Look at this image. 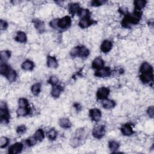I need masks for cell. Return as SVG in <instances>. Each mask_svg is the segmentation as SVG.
<instances>
[{
  "label": "cell",
  "instance_id": "obj_2",
  "mask_svg": "<svg viewBox=\"0 0 154 154\" xmlns=\"http://www.w3.org/2000/svg\"><path fill=\"white\" fill-rule=\"evenodd\" d=\"M0 119L2 123L6 124L10 119V113L6 104L1 102L0 104Z\"/></svg>",
  "mask_w": 154,
  "mask_h": 154
},
{
  "label": "cell",
  "instance_id": "obj_39",
  "mask_svg": "<svg viewBox=\"0 0 154 154\" xmlns=\"http://www.w3.org/2000/svg\"><path fill=\"white\" fill-rule=\"evenodd\" d=\"M48 82V83H50V84H51L53 85H57V84L58 82V79L55 76H51Z\"/></svg>",
  "mask_w": 154,
  "mask_h": 154
},
{
  "label": "cell",
  "instance_id": "obj_3",
  "mask_svg": "<svg viewBox=\"0 0 154 154\" xmlns=\"http://www.w3.org/2000/svg\"><path fill=\"white\" fill-rule=\"evenodd\" d=\"M105 134V128L104 125H99L95 127L92 131L93 136L97 139H102Z\"/></svg>",
  "mask_w": 154,
  "mask_h": 154
},
{
  "label": "cell",
  "instance_id": "obj_5",
  "mask_svg": "<svg viewBox=\"0 0 154 154\" xmlns=\"http://www.w3.org/2000/svg\"><path fill=\"white\" fill-rule=\"evenodd\" d=\"M110 91L106 87L99 88L96 93V97L99 100H105L108 98Z\"/></svg>",
  "mask_w": 154,
  "mask_h": 154
},
{
  "label": "cell",
  "instance_id": "obj_29",
  "mask_svg": "<svg viewBox=\"0 0 154 154\" xmlns=\"http://www.w3.org/2000/svg\"><path fill=\"white\" fill-rule=\"evenodd\" d=\"M108 146H109V149L112 152H116L120 147V145L119 144V143H118L115 140H112L109 142L108 143Z\"/></svg>",
  "mask_w": 154,
  "mask_h": 154
},
{
  "label": "cell",
  "instance_id": "obj_37",
  "mask_svg": "<svg viewBox=\"0 0 154 154\" xmlns=\"http://www.w3.org/2000/svg\"><path fill=\"white\" fill-rule=\"evenodd\" d=\"M80 138L76 137L71 140L70 144L73 147H77L80 145Z\"/></svg>",
  "mask_w": 154,
  "mask_h": 154
},
{
  "label": "cell",
  "instance_id": "obj_23",
  "mask_svg": "<svg viewBox=\"0 0 154 154\" xmlns=\"http://www.w3.org/2000/svg\"><path fill=\"white\" fill-rule=\"evenodd\" d=\"M80 9V5L78 3H71L69 5V12L73 15L78 14Z\"/></svg>",
  "mask_w": 154,
  "mask_h": 154
},
{
  "label": "cell",
  "instance_id": "obj_27",
  "mask_svg": "<svg viewBox=\"0 0 154 154\" xmlns=\"http://www.w3.org/2000/svg\"><path fill=\"white\" fill-rule=\"evenodd\" d=\"M34 138L36 139V140L38 142H42L44 138H45V135H44V132L42 129H37L34 135Z\"/></svg>",
  "mask_w": 154,
  "mask_h": 154
},
{
  "label": "cell",
  "instance_id": "obj_21",
  "mask_svg": "<svg viewBox=\"0 0 154 154\" xmlns=\"http://www.w3.org/2000/svg\"><path fill=\"white\" fill-rule=\"evenodd\" d=\"M47 66L50 68H56L58 66V62L56 58L53 56L47 57Z\"/></svg>",
  "mask_w": 154,
  "mask_h": 154
},
{
  "label": "cell",
  "instance_id": "obj_9",
  "mask_svg": "<svg viewBox=\"0 0 154 154\" xmlns=\"http://www.w3.org/2000/svg\"><path fill=\"white\" fill-rule=\"evenodd\" d=\"M24 145L23 143L18 142L12 145L9 149V153L10 154H17L23 150Z\"/></svg>",
  "mask_w": 154,
  "mask_h": 154
},
{
  "label": "cell",
  "instance_id": "obj_14",
  "mask_svg": "<svg viewBox=\"0 0 154 154\" xmlns=\"http://www.w3.org/2000/svg\"><path fill=\"white\" fill-rule=\"evenodd\" d=\"M34 27L36 28V29L40 33H43L45 30V25L44 22L41 20H39V19H36L34 20Z\"/></svg>",
  "mask_w": 154,
  "mask_h": 154
},
{
  "label": "cell",
  "instance_id": "obj_19",
  "mask_svg": "<svg viewBox=\"0 0 154 154\" xmlns=\"http://www.w3.org/2000/svg\"><path fill=\"white\" fill-rule=\"evenodd\" d=\"M116 102L111 99H105L102 102V107L105 109H112L116 106Z\"/></svg>",
  "mask_w": 154,
  "mask_h": 154
},
{
  "label": "cell",
  "instance_id": "obj_11",
  "mask_svg": "<svg viewBox=\"0 0 154 154\" xmlns=\"http://www.w3.org/2000/svg\"><path fill=\"white\" fill-rule=\"evenodd\" d=\"M122 133L125 136H130L134 134V131L131 125L128 123H126L122 126L120 128Z\"/></svg>",
  "mask_w": 154,
  "mask_h": 154
},
{
  "label": "cell",
  "instance_id": "obj_43",
  "mask_svg": "<svg viewBox=\"0 0 154 154\" xmlns=\"http://www.w3.org/2000/svg\"><path fill=\"white\" fill-rule=\"evenodd\" d=\"M153 113H154V111H153V105H151L147 109V113L148 115V116L151 118H153Z\"/></svg>",
  "mask_w": 154,
  "mask_h": 154
},
{
  "label": "cell",
  "instance_id": "obj_7",
  "mask_svg": "<svg viewBox=\"0 0 154 154\" xmlns=\"http://www.w3.org/2000/svg\"><path fill=\"white\" fill-rule=\"evenodd\" d=\"M140 78L142 82H143L144 84H149L152 82L153 80V71L142 73Z\"/></svg>",
  "mask_w": 154,
  "mask_h": 154
},
{
  "label": "cell",
  "instance_id": "obj_8",
  "mask_svg": "<svg viewBox=\"0 0 154 154\" xmlns=\"http://www.w3.org/2000/svg\"><path fill=\"white\" fill-rule=\"evenodd\" d=\"M89 116L93 121L98 122L101 119L102 113L99 109L93 108L91 109L89 112Z\"/></svg>",
  "mask_w": 154,
  "mask_h": 154
},
{
  "label": "cell",
  "instance_id": "obj_36",
  "mask_svg": "<svg viewBox=\"0 0 154 154\" xmlns=\"http://www.w3.org/2000/svg\"><path fill=\"white\" fill-rule=\"evenodd\" d=\"M18 104L20 107H28V101L26 98H21L18 100Z\"/></svg>",
  "mask_w": 154,
  "mask_h": 154
},
{
  "label": "cell",
  "instance_id": "obj_30",
  "mask_svg": "<svg viewBox=\"0 0 154 154\" xmlns=\"http://www.w3.org/2000/svg\"><path fill=\"white\" fill-rule=\"evenodd\" d=\"M48 137L51 140H54L57 138V133L56 130L54 128H51L49 130V131L47 133Z\"/></svg>",
  "mask_w": 154,
  "mask_h": 154
},
{
  "label": "cell",
  "instance_id": "obj_24",
  "mask_svg": "<svg viewBox=\"0 0 154 154\" xmlns=\"http://www.w3.org/2000/svg\"><path fill=\"white\" fill-rule=\"evenodd\" d=\"M30 109L28 107H19L16 110V114L18 116H26L29 114Z\"/></svg>",
  "mask_w": 154,
  "mask_h": 154
},
{
  "label": "cell",
  "instance_id": "obj_42",
  "mask_svg": "<svg viewBox=\"0 0 154 154\" xmlns=\"http://www.w3.org/2000/svg\"><path fill=\"white\" fill-rule=\"evenodd\" d=\"M8 27V24L6 21L3 19H1L0 20V28L1 30H6Z\"/></svg>",
  "mask_w": 154,
  "mask_h": 154
},
{
  "label": "cell",
  "instance_id": "obj_41",
  "mask_svg": "<svg viewBox=\"0 0 154 154\" xmlns=\"http://www.w3.org/2000/svg\"><path fill=\"white\" fill-rule=\"evenodd\" d=\"M58 19H53L50 23V26L54 29H56L57 28H58Z\"/></svg>",
  "mask_w": 154,
  "mask_h": 154
},
{
  "label": "cell",
  "instance_id": "obj_12",
  "mask_svg": "<svg viewBox=\"0 0 154 154\" xmlns=\"http://www.w3.org/2000/svg\"><path fill=\"white\" fill-rule=\"evenodd\" d=\"M113 47L112 42L109 40H105L101 45V50L104 53H107L111 51Z\"/></svg>",
  "mask_w": 154,
  "mask_h": 154
},
{
  "label": "cell",
  "instance_id": "obj_26",
  "mask_svg": "<svg viewBox=\"0 0 154 154\" xmlns=\"http://www.w3.org/2000/svg\"><path fill=\"white\" fill-rule=\"evenodd\" d=\"M134 4L136 10L140 11L146 6L147 1H145V0H136L134 2Z\"/></svg>",
  "mask_w": 154,
  "mask_h": 154
},
{
  "label": "cell",
  "instance_id": "obj_17",
  "mask_svg": "<svg viewBox=\"0 0 154 154\" xmlns=\"http://www.w3.org/2000/svg\"><path fill=\"white\" fill-rule=\"evenodd\" d=\"M15 40L17 41L18 42L24 43L27 42V37L26 34L23 32V31H18L16 34V36L15 37Z\"/></svg>",
  "mask_w": 154,
  "mask_h": 154
},
{
  "label": "cell",
  "instance_id": "obj_40",
  "mask_svg": "<svg viewBox=\"0 0 154 154\" xmlns=\"http://www.w3.org/2000/svg\"><path fill=\"white\" fill-rule=\"evenodd\" d=\"M104 3H105V1H101V0H95V1L91 2V6L95 7H98L102 6Z\"/></svg>",
  "mask_w": 154,
  "mask_h": 154
},
{
  "label": "cell",
  "instance_id": "obj_31",
  "mask_svg": "<svg viewBox=\"0 0 154 154\" xmlns=\"http://www.w3.org/2000/svg\"><path fill=\"white\" fill-rule=\"evenodd\" d=\"M78 16L81 18H85L90 17V11L88 9H81L78 13Z\"/></svg>",
  "mask_w": 154,
  "mask_h": 154
},
{
  "label": "cell",
  "instance_id": "obj_34",
  "mask_svg": "<svg viewBox=\"0 0 154 154\" xmlns=\"http://www.w3.org/2000/svg\"><path fill=\"white\" fill-rule=\"evenodd\" d=\"M9 139L6 137H2L0 140V147L1 149L6 147L9 143Z\"/></svg>",
  "mask_w": 154,
  "mask_h": 154
},
{
  "label": "cell",
  "instance_id": "obj_16",
  "mask_svg": "<svg viewBox=\"0 0 154 154\" xmlns=\"http://www.w3.org/2000/svg\"><path fill=\"white\" fill-rule=\"evenodd\" d=\"M21 67L23 68V69L25 71H31L34 69V64L32 61L30 60H27L23 63V64L21 65Z\"/></svg>",
  "mask_w": 154,
  "mask_h": 154
},
{
  "label": "cell",
  "instance_id": "obj_38",
  "mask_svg": "<svg viewBox=\"0 0 154 154\" xmlns=\"http://www.w3.org/2000/svg\"><path fill=\"white\" fill-rule=\"evenodd\" d=\"M37 140L36 139L34 138V137H31L28 138L27 140H26V143L28 145V146L29 147H31L33 146H34V145H36V143H37Z\"/></svg>",
  "mask_w": 154,
  "mask_h": 154
},
{
  "label": "cell",
  "instance_id": "obj_20",
  "mask_svg": "<svg viewBox=\"0 0 154 154\" xmlns=\"http://www.w3.org/2000/svg\"><path fill=\"white\" fill-rule=\"evenodd\" d=\"M5 76L9 82H15L16 80L17 74L15 70L12 69H10Z\"/></svg>",
  "mask_w": 154,
  "mask_h": 154
},
{
  "label": "cell",
  "instance_id": "obj_25",
  "mask_svg": "<svg viewBox=\"0 0 154 154\" xmlns=\"http://www.w3.org/2000/svg\"><path fill=\"white\" fill-rule=\"evenodd\" d=\"M150 71H153V68L152 67V66L147 62L143 63L140 68V73L142 74V73H145Z\"/></svg>",
  "mask_w": 154,
  "mask_h": 154
},
{
  "label": "cell",
  "instance_id": "obj_13",
  "mask_svg": "<svg viewBox=\"0 0 154 154\" xmlns=\"http://www.w3.org/2000/svg\"><path fill=\"white\" fill-rule=\"evenodd\" d=\"M104 61L101 57H96L94 59V60L92 62V67L93 69H95L96 70L101 69L104 67Z\"/></svg>",
  "mask_w": 154,
  "mask_h": 154
},
{
  "label": "cell",
  "instance_id": "obj_33",
  "mask_svg": "<svg viewBox=\"0 0 154 154\" xmlns=\"http://www.w3.org/2000/svg\"><path fill=\"white\" fill-rule=\"evenodd\" d=\"M9 69V67L7 64L3 62L1 63V66H0V74L2 75H6Z\"/></svg>",
  "mask_w": 154,
  "mask_h": 154
},
{
  "label": "cell",
  "instance_id": "obj_32",
  "mask_svg": "<svg viewBox=\"0 0 154 154\" xmlns=\"http://www.w3.org/2000/svg\"><path fill=\"white\" fill-rule=\"evenodd\" d=\"M11 56V53L9 51H2L1 52V62L7 61Z\"/></svg>",
  "mask_w": 154,
  "mask_h": 154
},
{
  "label": "cell",
  "instance_id": "obj_4",
  "mask_svg": "<svg viewBox=\"0 0 154 154\" xmlns=\"http://www.w3.org/2000/svg\"><path fill=\"white\" fill-rule=\"evenodd\" d=\"M71 25V18L69 16H65L58 19V27L61 29L67 28Z\"/></svg>",
  "mask_w": 154,
  "mask_h": 154
},
{
  "label": "cell",
  "instance_id": "obj_6",
  "mask_svg": "<svg viewBox=\"0 0 154 154\" xmlns=\"http://www.w3.org/2000/svg\"><path fill=\"white\" fill-rule=\"evenodd\" d=\"M112 71L111 69L108 67H103L101 69L96 70L95 75L97 77L99 78H105L109 77L111 75Z\"/></svg>",
  "mask_w": 154,
  "mask_h": 154
},
{
  "label": "cell",
  "instance_id": "obj_15",
  "mask_svg": "<svg viewBox=\"0 0 154 154\" xmlns=\"http://www.w3.org/2000/svg\"><path fill=\"white\" fill-rule=\"evenodd\" d=\"M63 91V88L61 85H53V88L51 89V95L53 97L57 98L60 96L61 92Z\"/></svg>",
  "mask_w": 154,
  "mask_h": 154
},
{
  "label": "cell",
  "instance_id": "obj_18",
  "mask_svg": "<svg viewBox=\"0 0 154 154\" xmlns=\"http://www.w3.org/2000/svg\"><path fill=\"white\" fill-rule=\"evenodd\" d=\"M78 57L81 58H87L90 54V51L86 47L84 46H78Z\"/></svg>",
  "mask_w": 154,
  "mask_h": 154
},
{
  "label": "cell",
  "instance_id": "obj_28",
  "mask_svg": "<svg viewBox=\"0 0 154 154\" xmlns=\"http://www.w3.org/2000/svg\"><path fill=\"white\" fill-rule=\"evenodd\" d=\"M31 92L34 96H37L41 91V84L36 83L31 87Z\"/></svg>",
  "mask_w": 154,
  "mask_h": 154
},
{
  "label": "cell",
  "instance_id": "obj_1",
  "mask_svg": "<svg viewBox=\"0 0 154 154\" xmlns=\"http://www.w3.org/2000/svg\"><path fill=\"white\" fill-rule=\"evenodd\" d=\"M141 16L142 13L140 11L136 10L133 14L125 15L122 22V24L125 28L130 27L132 25L136 24L140 21Z\"/></svg>",
  "mask_w": 154,
  "mask_h": 154
},
{
  "label": "cell",
  "instance_id": "obj_10",
  "mask_svg": "<svg viewBox=\"0 0 154 154\" xmlns=\"http://www.w3.org/2000/svg\"><path fill=\"white\" fill-rule=\"evenodd\" d=\"M95 22L94 20H92L89 18H81L79 21V26L81 28H87L89 27H90L91 25H92Z\"/></svg>",
  "mask_w": 154,
  "mask_h": 154
},
{
  "label": "cell",
  "instance_id": "obj_35",
  "mask_svg": "<svg viewBox=\"0 0 154 154\" xmlns=\"http://www.w3.org/2000/svg\"><path fill=\"white\" fill-rule=\"evenodd\" d=\"M27 127L25 125H21L17 127L16 128V133L18 134H24L26 133Z\"/></svg>",
  "mask_w": 154,
  "mask_h": 154
},
{
  "label": "cell",
  "instance_id": "obj_22",
  "mask_svg": "<svg viewBox=\"0 0 154 154\" xmlns=\"http://www.w3.org/2000/svg\"><path fill=\"white\" fill-rule=\"evenodd\" d=\"M59 125L63 129H69L72 126V124L68 118L60 119L59 120Z\"/></svg>",
  "mask_w": 154,
  "mask_h": 154
}]
</instances>
